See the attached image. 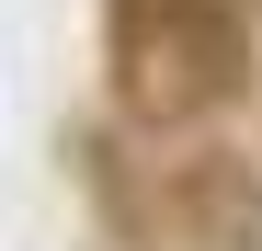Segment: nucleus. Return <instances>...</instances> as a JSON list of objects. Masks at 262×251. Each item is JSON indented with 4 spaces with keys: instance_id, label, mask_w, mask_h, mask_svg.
Listing matches in <instances>:
<instances>
[{
    "instance_id": "f257e3e1",
    "label": "nucleus",
    "mask_w": 262,
    "mask_h": 251,
    "mask_svg": "<svg viewBox=\"0 0 262 251\" xmlns=\"http://www.w3.org/2000/svg\"><path fill=\"white\" fill-rule=\"evenodd\" d=\"M239 80H251V23L228 0H114V92H125V114L183 126V114H216Z\"/></svg>"
},
{
    "instance_id": "f03ea898",
    "label": "nucleus",
    "mask_w": 262,
    "mask_h": 251,
    "mask_svg": "<svg viewBox=\"0 0 262 251\" xmlns=\"http://www.w3.org/2000/svg\"><path fill=\"white\" fill-rule=\"evenodd\" d=\"M171 228H183V240H205V251H251L262 240V194H251V172H239V160H216V149H194L183 160V172H171Z\"/></svg>"
}]
</instances>
